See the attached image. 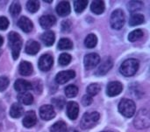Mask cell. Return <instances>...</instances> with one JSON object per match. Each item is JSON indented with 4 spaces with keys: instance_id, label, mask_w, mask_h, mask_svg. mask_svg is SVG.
I'll use <instances>...</instances> for the list:
<instances>
[{
    "instance_id": "cell-1",
    "label": "cell",
    "mask_w": 150,
    "mask_h": 132,
    "mask_svg": "<svg viewBox=\"0 0 150 132\" xmlns=\"http://www.w3.org/2000/svg\"><path fill=\"white\" fill-rule=\"evenodd\" d=\"M9 46L11 49V55L14 60H17L19 56L20 50L22 48V39L18 33L11 32L8 35Z\"/></svg>"
},
{
    "instance_id": "cell-2",
    "label": "cell",
    "mask_w": 150,
    "mask_h": 132,
    "mask_svg": "<svg viewBox=\"0 0 150 132\" xmlns=\"http://www.w3.org/2000/svg\"><path fill=\"white\" fill-rule=\"evenodd\" d=\"M139 69V60L135 59H129L125 60L120 67V72L122 74V75L126 77H130L133 76L134 74H136L137 70Z\"/></svg>"
},
{
    "instance_id": "cell-3",
    "label": "cell",
    "mask_w": 150,
    "mask_h": 132,
    "mask_svg": "<svg viewBox=\"0 0 150 132\" xmlns=\"http://www.w3.org/2000/svg\"><path fill=\"white\" fill-rule=\"evenodd\" d=\"M134 124L135 128L139 130H143L149 128L150 125V115L147 109H142L138 111L134 120Z\"/></svg>"
},
{
    "instance_id": "cell-4",
    "label": "cell",
    "mask_w": 150,
    "mask_h": 132,
    "mask_svg": "<svg viewBox=\"0 0 150 132\" xmlns=\"http://www.w3.org/2000/svg\"><path fill=\"white\" fill-rule=\"evenodd\" d=\"M136 110V106L134 101L130 99H122L119 104V111L125 117H132Z\"/></svg>"
},
{
    "instance_id": "cell-5",
    "label": "cell",
    "mask_w": 150,
    "mask_h": 132,
    "mask_svg": "<svg viewBox=\"0 0 150 132\" xmlns=\"http://www.w3.org/2000/svg\"><path fill=\"white\" fill-rule=\"evenodd\" d=\"M99 117H100L98 112H87L83 116L80 125L84 130L91 129L98 122Z\"/></svg>"
},
{
    "instance_id": "cell-6",
    "label": "cell",
    "mask_w": 150,
    "mask_h": 132,
    "mask_svg": "<svg viewBox=\"0 0 150 132\" xmlns=\"http://www.w3.org/2000/svg\"><path fill=\"white\" fill-rule=\"evenodd\" d=\"M110 23H111V26L113 29L115 30L121 29L125 25V14L123 11L120 9L115 10L111 15Z\"/></svg>"
},
{
    "instance_id": "cell-7",
    "label": "cell",
    "mask_w": 150,
    "mask_h": 132,
    "mask_svg": "<svg viewBox=\"0 0 150 132\" xmlns=\"http://www.w3.org/2000/svg\"><path fill=\"white\" fill-rule=\"evenodd\" d=\"M100 62V57L98 53H91L85 55L83 59V64L86 69H91L95 67Z\"/></svg>"
},
{
    "instance_id": "cell-8",
    "label": "cell",
    "mask_w": 150,
    "mask_h": 132,
    "mask_svg": "<svg viewBox=\"0 0 150 132\" xmlns=\"http://www.w3.org/2000/svg\"><path fill=\"white\" fill-rule=\"evenodd\" d=\"M112 65H113V61L112 60L111 57H106L105 59L103 60V61L100 63L99 67H98L95 74L96 75H98V76H101V75H104L106 73H108L110 71V69L112 67Z\"/></svg>"
},
{
    "instance_id": "cell-9",
    "label": "cell",
    "mask_w": 150,
    "mask_h": 132,
    "mask_svg": "<svg viewBox=\"0 0 150 132\" xmlns=\"http://www.w3.org/2000/svg\"><path fill=\"white\" fill-rule=\"evenodd\" d=\"M54 63V59L49 54H43L39 60V68L43 72H47L51 69Z\"/></svg>"
},
{
    "instance_id": "cell-10",
    "label": "cell",
    "mask_w": 150,
    "mask_h": 132,
    "mask_svg": "<svg viewBox=\"0 0 150 132\" xmlns=\"http://www.w3.org/2000/svg\"><path fill=\"white\" fill-rule=\"evenodd\" d=\"M123 90V85L120 81H112L107 85L106 88V94L108 96L112 97L115 95H120Z\"/></svg>"
},
{
    "instance_id": "cell-11",
    "label": "cell",
    "mask_w": 150,
    "mask_h": 132,
    "mask_svg": "<svg viewBox=\"0 0 150 132\" xmlns=\"http://www.w3.org/2000/svg\"><path fill=\"white\" fill-rule=\"evenodd\" d=\"M76 73L73 70H68V71H62L56 74L55 77V81L58 84H64L70 81L71 79L75 78Z\"/></svg>"
},
{
    "instance_id": "cell-12",
    "label": "cell",
    "mask_w": 150,
    "mask_h": 132,
    "mask_svg": "<svg viewBox=\"0 0 150 132\" xmlns=\"http://www.w3.org/2000/svg\"><path fill=\"white\" fill-rule=\"evenodd\" d=\"M40 116L41 119L49 121L55 117V111L52 105H43L40 109Z\"/></svg>"
},
{
    "instance_id": "cell-13",
    "label": "cell",
    "mask_w": 150,
    "mask_h": 132,
    "mask_svg": "<svg viewBox=\"0 0 150 132\" xmlns=\"http://www.w3.org/2000/svg\"><path fill=\"white\" fill-rule=\"evenodd\" d=\"M14 88H15L16 91H18L19 93H25L33 88V85L31 82H29L25 80L18 79L15 81Z\"/></svg>"
},
{
    "instance_id": "cell-14",
    "label": "cell",
    "mask_w": 150,
    "mask_h": 132,
    "mask_svg": "<svg viewBox=\"0 0 150 132\" xmlns=\"http://www.w3.org/2000/svg\"><path fill=\"white\" fill-rule=\"evenodd\" d=\"M37 122V117H36V114L34 111L33 110H30V111H27L23 118V125L25 127V128H31L33 127V125H35Z\"/></svg>"
},
{
    "instance_id": "cell-15",
    "label": "cell",
    "mask_w": 150,
    "mask_h": 132,
    "mask_svg": "<svg viewBox=\"0 0 150 132\" xmlns=\"http://www.w3.org/2000/svg\"><path fill=\"white\" fill-rule=\"evenodd\" d=\"M79 114V106L76 102H69L67 104V115L69 119L76 120Z\"/></svg>"
},
{
    "instance_id": "cell-16",
    "label": "cell",
    "mask_w": 150,
    "mask_h": 132,
    "mask_svg": "<svg viewBox=\"0 0 150 132\" xmlns=\"http://www.w3.org/2000/svg\"><path fill=\"white\" fill-rule=\"evenodd\" d=\"M56 22V18L53 15H44L40 18V25L44 29H49Z\"/></svg>"
},
{
    "instance_id": "cell-17",
    "label": "cell",
    "mask_w": 150,
    "mask_h": 132,
    "mask_svg": "<svg viewBox=\"0 0 150 132\" xmlns=\"http://www.w3.org/2000/svg\"><path fill=\"white\" fill-rule=\"evenodd\" d=\"M56 12L61 17H66L70 13V4L68 1H62L56 6Z\"/></svg>"
},
{
    "instance_id": "cell-18",
    "label": "cell",
    "mask_w": 150,
    "mask_h": 132,
    "mask_svg": "<svg viewBox=\"0 0 150 132\" xmlns=\"http://www.w3.org/2000/svg\"><path fill=\"white\" fill-rule=\"evenodd\" d=\"M18 27L25 32H30L33 30V22L26 17H21L18 21Z\"/></svg>"
},
{
    "instance_id": "cell-19",
    "label": "cell",
    "mask_w": 150,
    "mask_h": 132,
    "mask_svg": "<svg viewBox=\"0 0 150 132\" xmlns=\"http://www.w3.org/2000/svg\"><path fill=\"white\" fill-rule=\"evenodd\" d=\"M25 53L30 55H34L40 51V44L34 40H28L25 45Z\"/></svg>"
},
{
    "instance_id": "cell-20",
    "label": "cell",
    "mask_w": 150,
    "mask_h": 132,
    "mask_svg": "<svg viewBox=\"0 0 150 132\" xmlns=\"http://www.w3.org/2000/svg\"><path fill=\"white\" fill-rule=\"evenodd\" d=\"M40 39L41 40L43 41V43L47 46H52L54 43V40H55V35H54V32H52V31H47L46 32H44L41 36H40Z\"/></svg>"
},
{
    "instance_id": "cell-21",
    "label": "cell",
    "mask_w": 150,
    "mask_h": 132,
    "mask_svg": "<svg viewBox=\"0 0 150 132\" xmlns=\"http://www.w3.org/2000/svg\"><path fill=\"white\" fill-rule=\"evenodd\" d=\"M19 74L24 76H28L33 73V66L28 61H22L19 65Z\"/></svg>"
},
{
    "instance_id": "cell-22",
    "label": "cell",
    "mask_w": 150,
    "mask_h": 132,
    "mask_svg": "<svg viewBox=\"0 0 150 132\" xmlns=\"http://www.w3.org/2000/svg\"><path fill=\"white\" fill-rule=\"evenodd\" d=\"M24 113L23 107L18 103H13L10 110V116L12 118H19Z\"/></svg>"
},
{
    "instance_id": "cell-23",
    "label": "cell",
    "mask_w": 150,
    "mask_h": 132,
    "mask_svg": "<svg viewBox=\"0 0 150 132\" xmlns=\"http://www.w3.org/2000/svg\"><path fill=\"white\" fill-rule=\"evenodd\" d=\"M91 10L92 12H94L95 14H101L104 12L105 11V3L104 1H93L91 3Z\"/></svg>"
},
{
    "instance_id": "cell-24",
    "label": "cell",
    "mask_w": 150,
    "mask_h": 132,
    "mask_svg": "<svg viewBox=\"0 0 150 132\" xmlns=\"http://www.w3.org/2000/svg\"><path fill=\"white\" fill-rule=\"evenodd\" d=\"M18 102L24 105H31L33 102V97L30 93H20L18 96Z\"/></svg>"
},
{
    "instance_id": "cell-25",
    "label": "cell",
    "mask_w": 150,
    "mask_h": 132,
    "mask_svg": "<svg viewBox=\"0 0 150 132\" xmlns=\"http://www.w3.org/2000/svg\"><path fill=\"white\" fill-rule=\"evenodd\" d=\"M145 20V18L142 14L140 13H134L129 20V25L131 26H135V25H139L141 24H142Z\"/></svg>"
},
{
    "instance_id": "cell-26",
    "label": "cell",
    "mask_w": 150,
    "mask_h": 132,
    "mask_svg": "<svg viewBox=\"0 0 150 132\" xmlns=\"http://www.w3.org/2000/svg\"><path fill=\"white\" fill-rule=\"evenodd\" d=\"M97 43H98V38L93 33H90L86 37V39L84 40V45H85V46L87 48H93V47H95Z\"/></svg>"
},
{
    "instance_id": "cell-27",
    "label": "cell",
    "mask_w": 150,
    "mask_h": 132,
    "mask_svg": "<svg viewBox=\"0 0 150 132\" xmlns=\"http://www.w3.org/2000/svg\"><path fill=\"white\" fill-rule=\"evenodd\" d=\"M73 47V43L69 39L62 38L58 42V48L60 50H69Z\"/></svg>"
},
{
    "instance_id": "cell-28",
    "label": "cell",
    "mask_w": 150,
    "mask_h": 132,
    "mask_svg": "<svg viewBox=\"0 0 150 132\" xmlns=\"http://www.w3.org/2000/svg\"><path fill=\"white\" fill-rule=\"evenodd\" d=\"M51 132H66L67 131V125L63 121H59L54 124L50 127Z\"/></svg>"
},
{
    "instance_id": "cell-29",
    "label": "cell",
    "mask_w": 150,
    "mask_h": 132,
    "mask_svg": "<svg viewBox=\"0 0 150 132\" xmlns=\"http://www.w3.org/2000/svg\"><path fill=\"white\" fill-rule=\"evenodd\" d=\"M100 90H101V86L98 83L91 84L87 88V93H88V95H90V96H94V95H98Z\"/></svg>"
},
{
    "instance_id": "cell-30",
    "label": "cell",
    "mask_w": 150,
    "mask_h": 132,
    "mask_svg": "<svg viewBox=\"0 0 150 132\" xmlns=\"http://www.w3.org/2000/svg\"><path fill=\"white\" fill-rule=\"evenodd\" d=\"M78 93V88L75 85H69L65 88V95L69 98L75 97Z\"/></svg>"
},
{
    "instance_id": "cell-31",
    "label": "cell",
    "mask_w": 150,
    "mask_h": 132,
    "mask_svg": "<svg viewBox=\"0 0 150 132\" xmlns=\"http://www.w3.org/2000/svg\"><path fill=\"white\" fill-rule=\"evenodd\" d=\"M87 4H88V1H86V0H77V1H75L74 2V8H75L76 12H77V13L82 12L86 8Z\"/></svg>"
},
{
    "instance_id": "cell-32",
    "label": "cell",
    "mask_w": 150,
    "mask_h": 132,
    "mask_svg": "<svg viewBox=\"0 0 150 132\" xmlns=\"http://www.w3.org/2000/svg\"><path fill=\"white\" fill-rule=\"evenodd\" d=\"M9 11L12 17H17L21 11V6H20L19 3L18 2H13L9 8Z\"/></svg>"
},
{
    "instance_id": "cell-33",
    "label": "cell",
    "mask_w": 150,
    "mask_h": 132,
    "mask_svg": "<svg viewBox=\"0 0 150 132\" xmlns=\"http://www.w3.org/2000/svg\"><path fill=\"white\" fill-rule=\"evenodd\" d=\"M143 36V32L140 29H136L133 32H131L128 35V39L131 42H134L138 39H140Z\"/></svg>"
},
{
    "instance_id": "cell-34",
    "label": "cell",
    "mask_w": 150,
    "mask_h": 132,
    "mask_svg": "<svg viewBox=\"0 0 150 132\" xmlns=\"http://www.w3.org/2000/svg\"><path fill=\"white\" fill-rule=\"evenodd\" d=\"M26 8L30 12L34 13L40 9V3L38 1H34V0L28 1L26 3Z\"/></svg>"
},
{
    "instance_id": "cell-35",
    "label": "cell",
    "mask_w": 150,
    "mask_h": 132,
    "mask_svg": "<svg viewBox=\"0 0 150 132\" xmlns=\"http://www.w3.org/2000/svg\"><path fill=\"white\" fill-rule=\"evenodd\" d=\"M143 4L140 1H131L128 3V10L131 12H134L140 9H142Z\"/></svg>"
},
{
    "instance_id": "cell-36",
    "label": "cell",
    "mask_w": 150,
    "mask_h": 132,
    "mask_svg": "<svg viewBox=\"0 0 150 132\" xmlns=\"http://www.w3.org/2000/svg\"><path fill=\"white\" fill-rule=\"evenodd\" d=\"M58 61L61 66H67L71 61V56L69 53H62L59 57Z\"/></svg>"
},
{
    "instance_id": "cell-37",
    "label": "cell",
    "mask_w": 150,
    "mask_h": 132,
    "mask_svg": "<svg viewBox=\"0 0 150 132\" xmlns=\"http://www.w3.org/2000/svg\"><path fill=\"white\" fill-rule=\"evenodd\" d=\"M52 103H54V105L59 109V110H62L64 105H65V100L62 98V97H58V98H54L52 100Z\"/></svg>"
},
{
    "instance_id": "cell-38",
    "label": "cell",
    "mask_w": 150,
    "mask_h": 132,
    "mask_svg": "<svg viewBox=\"0 0 150 132\" xmlns=\"http://www.w3.org/2000/svg\"><path fill=\"white\" fill-rule=\"evenodd\" d=\"M9 79L5 76H2L0 77V92L5 90L9 85Z\"/></svg>"
},
{
    "instance_id": "cell-39",
    "label": "cell",
    "mask_w": 150,
    "mask_h": 132,
    "mask_svg": "<svg viewBox=\"0 0 150 132\" xmlns=\"http://www.w3.org/2000/svg\"><path fill=\"white\" fill-rule=\"evenodd\" d=\"M9 26V20L5 17H0V30L4 31Z\"/></svg>"
},
{
    "instance_id": "cell-40",
    "label": "cell",
    "mask_w": 150,
    "mask_h": 132,
    "mask_svg": "<svg viewBox=\"0 0 150 132\" xmlns=\"http://www.w3.org/2000/svg\"><path fill=\"white\" fill-rule=\"evenodd\" d=\"M71 22L69 20H64L62 23V30L64 32H68L71 30Z\"/></svg>"
},
{
    "instance_id": "cell-41",
    "label": "cell",
    "mask_w": 150,
    "mask_h": 132,
    "mask_svg": "<svg viewBox=\"0 0 150 132\" xmlns=\"http://www.w3.org/2000/svg\"><path fill=\"white\" fill-rule=\"evenodd\" d=\"M92 103V98L90 95H84L82 99V103L83 106H89Z\"/></svg>"
},
{
    "instance_id": "cell-42",
    "label": "cell",
    "mask_w": 150,
    "mask_h": 132,
    "mask_svg": "<svg viewBox=\"0 0 150 132\" xmlns=\"http://www.w3.org/2000/svg\"><path fill=\"white\" fill-rule=\"evenodd\" d=\"M3 43H4V39H3L2 36H0V46L3 45Z\"/></svg>"
},
{
    "instance_id": "cell-43",
    "label": "cell",
    "mask_w": 150,
    "mask_h": 132,
    "mask_svg": "<svg viewBox=\"0 0 150 132\" xmlns=\"http://www.w3.org/2000/svg\"><path fill=\"white\" fill-rule=\"evenodd\" d=\"M70 132H78V131H77L76 130H71V131H70Z\"/></svg>"
},
{
    "instance_id": "cell-44",
    "label": "cell",
    "mask_w": 150,
    "mask_h": 132,
    "mask_svg": "<svg viewBox=\"0 0 150 132\" xmlns=\"http://www.w3.org/2000/svg\"><path fill=\"white\" fill-rule=\"evenodd\" d=\"M1 54H2V52H1V50H0V56H1Z\"/></svg>"
},
{
    "instance_id": "cell-45",
    "label": "cell",
    "mask_w": 150,
    "mask_h": 132,
    "mask_svg": "<svg viewBox=\"0 0 150 132\" xmlns=\"http://www.w3.org/2000/svg\"><path fill=\"white\" fill-rule=\"evenodd\" d=\"M0 129H1V125H0Z\"/></svg>"
},
{
    "instance_id": "cell-46",
    "label": "cell",
    "mask_w": 150,
    "mask_h": 132,
    "mask_svg": "<svg viewBox=\"0 0 150 132\" xmlns=\"http://www.w3.org/2000/svg\"><path fill=\"white\" fill-rule=\"evenodd\" d=\"M104 132H108V131H104Z\"/></svg>"
}]
</instances>
